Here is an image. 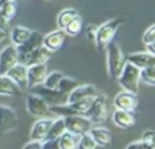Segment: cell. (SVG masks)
<instances>
[{
	"label": "cell",
	"instance_id": "26",
	"mask_svg": "<svg viewBox=\"0 0 155 149\" xmlns=\"http://www.w3.org/2000/svg\"><path fill=\"white\" fill-rule=\"evenodd\" d=\"M79 15V12L73 8V7H68V8H64L59 12L58 17H57V24H58V28L59 29H64L65 25L74 18Z\"/></svg>",
	"mask_w": 155,
	"mask_h": 149
},
{
	"label": "cell",
	"instance_id": "36",
	"mask_svg": "<svg viewBox=\"0 0 155 149\" xmlns=\"http://www.w3.org/2000/svg\"><path fill=\"white\" fill-rule=\"evenodd\" d=\"M142 141L149 142V143H155V133L153 130H147L143 136H142Z\"/></svg>",
	"mask_w": 155,
	"mask_h": 149
},
{
	"label": "cell",
	"instance_id": "20",
	"mask_svg": "<svg viewBox=\"0 0 155 149\" xmlns=\"http://www.w3.org/2000/svg\"><path fill=\"white\" fill-rule=\"evenodd\" d=\"M111 119H113L114 125H116L120 128H130L136 122V116H134L133 111L121 110V109H116L113 113Z\"/></svg>",
	"mask_w": 155,
	"mask_h": 149
},
{
	"label": "cell",
	"instance_id": "39",
	"mask_svg": "<svg viewBox=\"0 0 155 149\" xmlns=\"http://www.w3.org/2000/svg\"><path fill=\"white\" fill-rule=\"evenodd\" d=\"M6 38V31H4L2 29H0V42Z\"/></svg>",
	"mask_w": 155,
	"mask_h": 149
},
{
	"label": "cell",
	"instance_id": "25",
	"mask_svg": "<svg viewBox=\"0 0 155 149\" xmlns=\"http://www.w3.org/2000/svg\"><path fill=\"white\" fill-rule=\"evenodd\" d=\"M79 137L69 131H65L59 138H58V147L59 149H76Z\"/></svg>",
	"mask_w": 155,
	"mask_h": 149
},
{
	"label": "cell",
	"instance_id": "8",
	"mask_svg": "<svg viewBox=\"0 0 155 149\" xmlns=\"http://www.w3.org/2000/svg\"><path fill=\"white\" fill-rule=\"evenodd\" d=\"M51 56H52L51 51H48L44 46H40V47L33 50L31 52H29L22 57H18V63L24 64L25 67L34 65V64H45L51 58Z\"/></svg>",
	"mask_w": 155,
	"mask_h": 149
},
{
	"label": "cell",
	"instance_id": "9",
	"mask_svg": "<svg viewBox=\"0 0 155 149\" xmlns=\"http://www.w3.org/2000/svg\"><path fill=\"white\" fill-rule=\"evenodd\" d=\"M27 111L35 118H45L50 113V105L38 94L30 93L27 97Z\"/></svg>",
	"mask_w": 155,
	"mask_h": 149
},
{
	"label": "cell",
	"instance_id": "10",
	"mask_svg": "<svg viewBox=\"0 0 155 149\" xmlns=\"http://www.w3.org/2000/svg\"><path fill=\"white\" fill-rule=\"evenodd\" d=\"M18 63V52L15 45H7L0 51V75H5Z\"/></svg>",
	"mask_w": 155,
	"mask_h": 149
},
{
	"label": "cell",
	"instance_id": "40",
	"mask_svg": "<svg viewBox=\"0 0 155 149\" xmlns=\"http://www.w3.org/2000/svg\"><path fill=\"white\" fill-rule=\"evenodd\" d=\"M7 1H15V0H0V6H1L2 4H5V2H7Z\"/></svg>",
	"mask_w": 155,
	"mask_h": 149
},
{
	"label": "cell",
	"instance_id": "3",
	"mask_svg": "<svg viewBox=\"0 0 155 149\" xmlns=\"http://www.w3.org/2000/svg\"><path fill=\"white\" fill-rule=\"evenodd\" d=\"M139 70L140 69H138L137 67H134L133 64H131L126 61V64H125V67H124L122 71L120 73L116 81L120 84V86L125 91H128V92L137 94L139 82H140Z\"/></svg>",
	"mask_w": 155,
	"mask_h": 149
},
{
	"label": "cell",
	"instance_id": "4",
	"mask_svg": "<svg viewBox=\"0 0 155 149\" xmlns=\"http://www.w3.org/2000/svg\"><path fill=\"white\" fill-rule=\"evenodd\" d=\"M92 124H101L107 120L108 118V108H107V98L103 94H97L88 109L84 113Z\"/></svg>",
	"mask_w": 155,
	"mask_h": 149
},
{
	"label": "cell",
	"instance_id": "23",
	"mask_svg": "<svg viewBox=\"0 0 155 149\" xmlns=\"http://www.w3.org/2000/svg\"><path fill=\"white\" fill-rule=\"evenodd\" d=\"M31 30H29L25 27L22 25H16L11 29L10 31V39H11V44L15 46H18L21 44H23L30 35Z\"/></svg>",
	"mask_w": 155,
	"mask_h": 149
},
{
	"label": "cell",
	"instance_id": "5",
	"mask_svg": "<svg viewBox=\"0 0 155 149\" xmlns=\"http://www.w3.org/2000/svg\"><path fill=\"white\" fill-rule=\"evenodd\" d=\"M31 93L38 94L39 97H41L50 107L52 105H58V104H64L68 102V94L58 91L57 88H47L42 85H38V86H33L30 87Z\"/></svg>",
	"mask_w": 155,
	"mask_h": 149
},
{
	"label": "cell",
	"instance_id": "13",
	"mask_svg": "<svg viewBox=\"0 0 155 149\" xmlns=\"http://www.w3.org/2000/svg\"><path fill=\"white\" fill-rule=\"evenodd\" d=\"M47 75V68L45 64H34L27 67V80H28V88L38 85H42L45 78Z\"/></svg>",
	"mask_w": 155,
	"mask_h": 149
},
{
	"label": "cell",
	"instance_id": "2",
	"mask_svg": "<svg viewBox=\"0 0 155 149\" xmlns=\"http://www.w3.org/2000/svg\"><path fill=\"white\" fill-rule=\"evenodd\" d=\"M124 19L122 18H113L107 22H104L102 25L98 27L97 29V39H96V46L103 51L108 46L110 41H113L115 33L117 31L119 27L122 24Z\"/></svg>",
	"mask_w": 155,
	"mask_h": 149
},
{
	"label": "cell",
	"instance_id": "33",
	"mask_svg": "<svg viewBox=\"0 0 155 149\" xmlns=\"http://www.w3.org/2000/svg\"><path fill=\"white\" fill-rule=\"evenodd\" d=\"M143 42L145 45L155 44V24H151L143 34Z\"/></svg>",
	"mask_w": 155,
	"mask_h": 149
},
{
	"label": "cell",
	"instance_id": "21",
	"mask_svg": "<svg viewBox=\"0 0 155 149\" xmlns=\"http://www.w3.org/2000/svg\"><path fill=\"white\" fill-rule=\"evenodd\" d=\"M22 90L6 74L0 75V96H19Z\"/></svg>",
	"mask_w": 155,
	"mask_h": 149
},
{
	"label": "cell",
	"instance_id": "19",
	"mask_svg": "<svg viewBox=\"0 0 155 149\" xmlns=\"http://www.w3.org/2000/svg\"><path fill=\"white\" fill-rule=\"evenodd\" d=\"M17 11V6L15 1H7L0 6V29L4 31H8L10 29V21L15 17Z\"/></svg>",
	"mask_w": 155,
	"mask_h": 149
},
{
	"label": "cell",
	"instance_id": "38",
	"mask_svg": "<svg viewBox=\"0 0 155 149\" xmlns=\"http://www.w3.org/2000/svg\"><path fill=\"white\" fill-rule=\"evenodd\" d=\"M145 47H147V52L155 55V44H149V45H145Z\"/></svg>",
	"mask_w": 155,
	"mask_h": 149
},
{
	"label": "cell",
	"instance_id": "27",
	"mask_svg": "<svg viewBox=\"0 0 155 149\" xmlns=\"http://www.w3.org/2000/svg\"><path fill=\"white\" fill-rule=\"evenodd\" d=\"M78 85H79V81L78 80L63 75V78L61 79V81H59V84L57 86V90L61 91V92H63V93H65V94H69Z\"/></svg>",
	"mask_w": 155,
	"mask_h": 149
},
{
	"label": "cell",
	"instance_id": "18",
	"mask_svg": "<svg viewBox=\"0 0 155 149\" xmlns=\"http://www.w3.org/2000/svg\"><path fill=\"white\" fill-rule=\"evenodd\" d=\"M6 75H7L10 79H12L22 91H24V90L28 88L27 67H25L24 64H21V63L15 64V65L6 73Z\"/></svg>",
	"mask_w": 155,
	"mask_h": 149
},
{
	"label": "cell",
	"instance_id": "7",
	"mask_svg": "<svg viewBox=\"0 0 155 149\" xmlns=\"http://www.w3.org/2000/svg\"><path fill=\"white\" fill-rule=\"evenodd\" d=\"M18 125V118L16 111L5 104H0V134H5L16 130Z\"/></svg>",
	"mask_w": 155,
	"mask_h": 149
},
{
	"label": "cell",
	"instance_id": "37",
	"mask_svg": "<svg viewBox=\"0 0 155 149\" xmlns=\"http://www.w3.org/2000/svg\"><path fill=\"white\" fill-rule=\"evenodd\" d=\"M23 149H41V142H39V141H30V142H28L23 147Z\"/></svg>",
	"mask_w": 155,
	"mask_h": 149
},
{
	"label": "cell",
	"instance_id": "15",
	"mask_svg": "<svg viewBox=\"0 0 155 149\" xmlns=\"http://www.w3.org/2000/svg\"><path fill=\"white\" fill-rule=\"evenodd\" d=\"M52 121L53 119L50 118H40L38 121H35L30 130V141H45Z\"/></svg>",
	"mask_w": 155,
	"mask_h": 149
},
{
	"label": "cell",
	"instance_id": "24",
	"mask_svg": "<svg viewBox=\"0 0 155 149\" xmlns=\"http://www.w3.org/2000/svg\"><path fill=\"white\" fill-rule=\"evenodd\" d=\"M65 125H64V120L63 118H58V119H53L50 130L47 132L46 139H58L64 132H65Z\"/></svg>",
	"mask_w": 155,
	"mask_h": 149
},
{
	"label": "cell",
	"instance_id": "28",
	"mask_svg": "<svg viewBox=\"0 0 155 149\" xmlns=\"http://www.w3.org/2000/svg\"><path fill=\"white\" fill-rule=\"evenodd\" d=\"M82 29V19L81 17L78 15L76 17H74L64 28V31L67 33V35H71V36H75L78 34H80Z\"/></svg>",
	"mask_w": 155,
	"mask_h": 149
},
{
	"label": "cell",
	"instance_id": "16",
	"mask_svg": "<svg viewBox=\"0 0 155 149\" xmlns=\"http://www.w3.org/2000/svg\"><path fill=\"white\" fill-rule=\"evenodd\" d=\"M98 94L97 88L93 85H78L69 94H68V102L67 103H71V102H76V101H81L85 98H93Z\"/></svg>",
	"mask_w": 155,
	"mask_h": 149
},
{
	"label": "cell",
	"instance_id": "32",
	"mask_svg": "<svg viewBox=\"0 0 155 149\" xmlns=\"http://www.w3.org/2000/svg\"><path fill=\"white\" fill-rule=\"evenodd\" d=\"M126 149H155V143H149L140 139V141L130 143L126 147Z\"/></svg>",
	"mask_w": 155,
	"mask_h": 149
},
{
	"label": "cell",
	"instance_id": "31",
	"mask_svg": "<svg viewBox=\"0 0 155 149\" xmlns=\"http://www.w3.org/2000/svg\"><path fill=\"white\" fill-rule=\"evenodd\" d=\"M96 147H97V144H96L94 139L90 136V133H85L79 137L76 149H96Z\"/></svg>",
	"mask_w": 155,
	"mask_h": 149
},
{
	"label": "cell",
	"instance_id": "11",
	"mask_svg": "<svg viewBox=\"0 0 155 149\" xmlns=\"http://www.w3.org/2000/svg\"><path fill=\"white\" fill-rule=\"evenodd\" d=\"M65 38H67V33L64 31V29L58 28V29L48 33L47 35H44L42 46L46 47L48 51H51L53 53L63 46V44L65 41Z\"/></svg>",
	"mask_w": 155,
	"mask_h": 149
},
{
	"label": "cell",
	"instance_id": "14",
	"mask_svg": "<svg viewBox=\"0 0 155 149\" xmlns=\"http://www.w3.org/2000/svg\"><path fill=\"white\" fill-rule=\"evenodd\" d=\"M42 39H44L42 33L36 31V30L31 31L30 35H29V38H28L23 44L16 46L17 52H18V57H22V56H24V55L31 52L33 50H35V48L42 46Z\"/></svg>",
	"mask_w": 155,
	"mask_h": 149
},
{
	"label": "cell",
	"instance_id": "17",
	"mask_svg": "<svg viewBox=\"0 0 155 149\" xmlns=\"http://www.w3.org/2000/svg\"><path fill=\"white\" fill-rule=\"evenodd\" d=\"M126 61L138 69H143L149 65H155V55L149 52H133L126 57Z\"/></svg>",
	"mask_w": 155,
	"mask_h": 149
},
{
	"label": "cell",
	"instance_id": "1",
	"mask_svg": "<svg viewBox=\"0 0 155 149\" xmlns=\"http://www.w3.org/2000/svg\"><path fill=\"white\" fill-rule=\"evenodd\" d=\"M105 50H107L108 75L111 81H116L126 64V56L122 53L120 46L115 41H110L105 47Z\"/></svg>",
	"mask_w": 155,
	"mask_h": 149
},
{
	"label": "cell",
	"instance_id": "30",
	"mask_svg": "<svg viewBox=\"0 0 155 149\" xmlns=\"http://www.w3.org/2000/svg\"><path fill=\"white\" fill-rule=\"evenodd\" d=\"M62 78H63V74L61 71L54 70V71L47 73L45 80L42 82V86H45L47 88H52V90L53 88H57V86H58V84H59V81H61Z\"/></svg>",
	"mask_w": 155,
	"mask_h": 149
},
{
	"label": "cell",
	"instance_id": "35",
	"mask_svg": "<svg viewBox=\"0 0 155 149\" xmlns=\"http://www.w3.org/2000/svg\"><path fill=\"white\" fill-rule=\"evenodd\" d=\"M41 143V149H59L58 139H45Z\"/></svg>",
	"mask_w": 155,
	"mask_h": 149
},
{
	"label": "cell",
	"instance_id": "34",
	"mask_svg": "<svg viewBox=\"0 0 155 149\" xmlns=\"http://www.w3.org/2000/svg\"><path fill=\"white\" fill-rule=\"evenodd\" d=\"M97 29H98V27H97L96 24H90V25H87L86 29H85L86 38H87L91 42H93L94 45H96V39H97Z\"/></svg>",
	"mask_w": 155,
	"mask_h": 149
},
{
	"label": "cell",
	"instance_id": "29",
	"mask_svg": "<svg viewBox=\"0 0 155 149\" xmlns=\"http://www.w3.org/2000/svg\"><path fill=\"white\" fill-rule=\"evenodd\" d=\"M139 78L147 85H155V65H149L139 70Z\"/></svg>",
	"mask_w": 155,
	"mask_h": 149
},
{
	"label": "cell",
	"instance_id": "12",
	"mask_svg": "<svg viewBox=\"0 0 155 149\" xmlns=\"http://www.w3.org/2000/svg\"><path fill=\"white\" fill-rule=\"evenodd\" d=\"M114 105H115L116 109L133 111L138 105L137 94L132 93V92H128V91H122V92H120L115 96Z\"/></svg>",
	"mask_w": 155,
	"mask_h": 149
},
{
	"label": "cell",
	"instance_id": "22",
	"mask_svg": "<svg viewBox=\"0 0 155 149\" xmlns=\"http://www.w3.org/2000/svg\"><path fill=\"white\" fill-rule=\"evenodd\" d=\"M90 136L94 139L96 144L97 145H101V147H107L110 144L111 142V133L108 128H104V127H91V130L88 131Z\"/></svg>",
	"mask_w": 155,
	"mask_h": 149
},
{
	"label": "cell",
	"instance_id": "6",
	"mask_svg": "<svg viewBox=\"0 0 155 149\" xmlns=\"http://www.w3.org/2000/svg\"><path fill=\"white\" fill-rule=\"evenodd\" d=\"M63 120H64L65 130L76 136L88 133V131L93 126V124L84 115H70V116L63 118Z\"/></svg>",
	"mask_w": 155,
	"mask_h": 149
}]
</instances>
